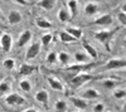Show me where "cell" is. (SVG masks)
I'll return each instance as SVG.
<instances>
[{"mask_svg": "<svg viewBox=\"0 0 126 112\" xmlns=\"http://www.w3.org/2000/svg\"><path fill=\"white\" fill-rule=\"evenodd\" d=\"M93 78H94V76H92V74H90V73H87V72H81V73H77V74H75L73 77H71L69 84H71L73 88L77 89V88L82 87L85 83L92 81Z\"/></svg>", "mask_w": 126, "mask_h": 112, "instance_id": "obj_1", "label": "cell"}, {"mask_svg": "<svg viewBox=\"0 0 126 112\" xmlns=\"http://www.w3.org/2000/svg\"><path fill=\"white\" fill-rule=\"evenodd\" d=\"M23 20V16L18 10H12L9 14H8V22L10 24H18Z\"/></svg>", "mask_w": 126, "mask_h": 112, "instance_id": "obj_13", "label": "cell"}, {"mask_svg": "<svg viewBox=\"0 0 126 112\" xmlns=\"http://www.w3.org/2000/svg\"><path fill=\"white\" fill-rule=\"evenodd\" d=\"M75 59H76L77 63H88V60L91 58L83 52H76L75 53Z\"/></svg>", "mask_w": 126, "mask_h": 112, "instance_id": "obj_25", "label": "cell"}, {"mask_svg": "<svg viewBox=\"0 0 126 112\" xmlns=\"http://www.w3.org/2000/svg\"><path fill=\"white\" fill-rule=\"evenodd\" d=\"M13 1H15V3H18V4H20V5H28V4H29L28 0H13Z\"/></svg>", "mask_w": 126, "mask_h": 112, "instance_id": "obj_36", "label": "cell"}, {"mask_svg": "<svg viewBox=\"0 0 126 112\" xmlns=\"http://www.w3.org/2000/svg\"><path fill=\"white\" fill-rule=\"evenodd\" d=\"M57 62V54L56 52H49L47 56V63L48 64H54Z\"/></svg>", "mask_w": 126, "mask_h": 112, "instance_id": "obj_33", "label": "cell"}, {"mask_svg": "<svg viewBox=\"0 0 126 112\" xmlns=\"http://www.w3.org/2000/svg\"><path fill=\"white\" fill-rule=\"evenodd\" d=\"M116 33V30H100V32L94 33V38L97 40H100L101 43H103L107 47V49L110 50V40L112 39V35Z\"/></svg>", "mask_w": 126, "mask_h": 112, "instance_id": "obj_3", "label": "cell"}, {"mask_svg": "<svg viewBox=\"0 0 126 112\" xmlns=\"http://www.w3.org/2000/svg\"><path fill=\"white\" fill-rule=\"evenodd\" d=\"M47 81H48V84L49 87H52L53 89L56 91H59V92H64V86H63V83L61 82V81L53 76H48L47 77Z\"/></svg>", "mask_w": 126, "mask_h": 112, "instance_id": "obj_9", "label": "cell"}, {"mask_svg": "<svg viewBox=\"0 0 126 112\" xmlns=\"http://www.w3.org/2000/svg\"><path fill=\"white\" fill-rule=\"evenodd\" d=\"M57 3V0H39L37 3V5L40 8V9H44V10H52L54 8Z\"/></svg>", "mask_w": 126, "mask_h": 112, "instance_id": "obj_18", "label": "cell"}, {"mask_svg": "<svg viewBox=\"0 0 126 112\" xmlns=\"http://www.w3.org/2000/svg\"><path fill=\"white\" fill-rule=\"evenodd\" d=\"M10 89H12V84L8 81L0 82V96H6L8 93H10Z\"/></svg>", "mask_w": 126, "mask_h": 112, "instance_id": "obj_21", "label": "cell"}, {"mask_svg": "<svg viewBox=\"0 0 126 112\" xmlns=\"http://www.w3.org/2000/svg\"><path fill=\"white\" fill-rule=\"evenodd\" d=\"M59 39L62 40L63 43H75L77 42L76 38H73L71 34H68L67 32H61L59 33Z\"/></svg>", "mask_w": 126, "mask_h": 112, "instance_id": "obj_26", "label": "cell"}, {"mask_svg": "<svg viewBox=\"0 0 126 112\" xmlns=\"http://www.w3.org/2000/svg\"><path fill=\"white\" fill-rule=\"evenodd\" d=\"M66 32H67L68 34H71L73 38H76L77 40H78V39L82 37V34H83L82 29H79V28H73V27H68Z\"/></svg>", "mask_w": 126, "mask_h": 112, "instance_id": "obj_23", "label": "cell"}, {"mask_svg": "<svg viewBox=\"0 0 126 112\" xmlns=\"http://www.w3.org/2000/svg\"><path fill=\"white\" fill-rule=\"evenodd\" d=\"M39 53H40V43L39 42L32 43L30 47H28V50H27V53H25V58L27 59H33Z\"/></svg>", "mask_w": 126, "mask_h": 112, "instance_id": "obj_7", "label": "cell"}, {"mask_svg": "<svg viewBox=\"0 0 126 112\" xmlns=\"http://www.w3.org/2000/svg\"><path fill=\"white\" fill-rule=\"evenodd\" d=\"M3 16V13H1V10H0V18H1Z\"/></svg>", "mask_w": 126, "mask_h": 112, "instance_id": "obj_38", "label": "cell"}, {"mask_svg": "<svg viewBox=\"0 0 126 112\" xmlns=\"http://www.w3.org/2000/svg\"><path fill=\"white\" fill-rule=\"evenodd\" d=\"M23 112H39V111H37V110H34V108H27V110H24Z\"/></svg>", "mask_w": 126, "mask_h": 112, "instance_id": "obj_37", "label": "cell"}, {"mask_svg": "<svg viewBox=\"0 0 126 112\" xmlns=\"http://www.w3.org/2000/svg\"><path fill=\"white\" fill-rule=\"evenodd\" d=\"M82 97L85 99H96L100 97V92L96 89H93V88H88L82 93Z\"/></svg>", "mask_w": 126, "mask_h": 112, "instance_id": "obj_20", "label": "cell"}, {"mask_svg": "<svg viewBox=\"0 0 126 112\" xmlns=\"http://www.w3.org/2000/svg\"><path fill=\"white\" fill-rule=\"evenodd\" d=\"M58 19H59V22H62V23H67L68 20L71 19L68 12H67L64 8H61V9L58 10Z\"/></svg>", "mask_w": 126, "mask_h": 112, "instance_id": "obj_27", "label": "cell"}, {"mask_svg": "<svg viewBox=\"0 0 126 112\" xmlns=\"http://www.w3.org/2000/svg\"><path fill=\"white\" fill-rule=\"evenodd\" d=\"M98 12V5L93 1H90L85 5V14L86 15H94Z\"/></svg>", "mask_w": 126, "mask_h": 112, "instance_id": "obj_19", "label": "cell"}, {"mask_svg": "<svg viewBox=\"0 0 126 112\" xmlns=\"http://www.w3.org/2000/svg\"><path fill=\"white\" fill-rule=\"evenodd\" d=\"M120 84H124V81H120V79H113V78H107L103 81V86L106 87L107 89H113L116 88L117 86Z\"/></svg>", "mask_w": 126, "mask_h": 112, "instance_id": "obj_17", "label": "cell"}, {"mask_svg": "<svg viewBox=\"0 0 126 112\" xmlns=\"http://www.w3.org/2000/svg\"><path fill=\"white\" fill-rule=\"evenodd\" d=\"M5 103L9 106H20L25 103V98L19 93H8L5 96Z\"/></svg>", "mask_w": 126, "mask_h": 112, "instance_id": "obj_4", "label": "cell"}, {"mask_svg": "<svg viewBox=\"0 0 126 112\" xmlns=\"http://www.w3.org/2000/svg\"><path fill=\"white\" fill-rule=\"evenodd\" d=\"M83 49L86 50V54L91 58V59H97V57H98V53H97V50H96V48L94 47H92L90 43H83Z\"/></svg>", "mask_w": 126, "mask_h": 112, "instance_id": "obj_16", "label": "cell"}, {"mask_svg": "<svg viewBox=\"0 0 126 112\" xmlns=\"http://www.w3.org/2000/svg\"><path fill=\"white\" fill-rule=\"evenodd\" d=\"M113 23V18L111 14H103L101 16H98L96 20L93 22V24L96 25H101V27H109Z\"/></svg>", "mask_w": 126, "mask_h": 112, "instance_id": "obj_8", "label": "cell"}, {"mask_svg": "<svg viewBox=\"0 0 126 112\" xmlns=\"http://www.w3.org/2000/svg\"><path fill=\"white\" fill-rule=\"evenodd\" d=\"M3 64H4V67H5L6 69L12 70V69L15 67V60L12 59V58H8V59H5L4 62H3Z\"/></svg>", "mask_w": 126, "mask_h": 112, "instance_id": "obj_32", "label": "cell"}, {"mask_svg": "<svg viewBox=\"0 0 126 112\" xmlns=\"http://www.w3.org/2000/svg\"><path fill=\"white\" fill-rule=\"evenodd\" d=\"M35 99L38 101L39 103H42V105H44V106H47L48 105V99H49V96H48V92L46 89H39L38 92L35 93Z\"/></svg>", "mask_w": 126, "mask_h": 112, "instance_id": "obj_14", "label": "cell"}, {"mask_svg": "<svg viewBox=\"0 0 126 112\" xmlns=\"http://www.w3.org/2000/svg\"><path fill=\"white\" fill-rule=\"evenodd\" d=\"M126 67V59L125 58H112L105 64L106 70H112V69H120Z\"/></svg>", "mask_w": 126, "mask_h": 112, "instance_id": "obj_5", "label": "cell"}, {"mask_svg": "<svg viewBox=\"0 0 126 112\" xmlns=\"http://www.w3.org/2000/svg\"><path fill=\"white\" fill-rule=\"evenodd\" d=\"M52 40H53V35H52L50 33H46V34L42 35V38H40V45L48 47Z\"/></svg>", "mask_w": 126, "mask_h": 112, "instance_id": "obj_28", "label": "cell"}, {"mask_svg": "<svg viewBox=\"0 0 126 112\" xmlns=\"http://www.w3.org/2000/svg\"><path fill=\"white\" fill-rule=\"evenodd\" d=\"M94 64L93 63H77V64H71V66H67L64 68L66 72L69 73L71 77H73L77 73H81V72H86L87 69H91Z\"/></svg>", "mask_w": 126, "mask_h": 112, "instance_id": "obj_2", "label": "cell"}, {"mask_svg": "<svg viewBox=\"0 0 126 112\" xmlns=\"http://www.w3.org/2000/svg\"><path fill=\"white\" fill-rule=\"evenodd\" d=\"M57 60H59V63L63 64V66H66L69 63V60H71V56L67 53V52H59L57 54Z\"/></svg>", "mask_w": 126, "mask_h": 112, "instance_id": "obj_22", "label": "cell"}, {"mask_svg": "<svg viewBox=\"0 0 126 112\" xmlns=\"http://www.w3.org/2000/svg\"><path fill=\"white\" fill-rule=\"evenodd\" d=\"M103 111H105V105L101 102L93 106V112H103Z\"/></svg>", "mask_w": 126, "mask_h": 112, "instance_id": "obj_35", "label": "cell"}, {"mask_svg": "<svg viewBox=\"0 0 126 112\" xmlns=\"http://www.w3.org/2000/svg\"><path fill=\"white\" fill-rule=\"evenodd\" d=\"M68 10H69V18L73 19L78 14V3L77 0H68Z\"/></svg>", "mask_w": 126, "mask_h": 112, "instance_id": "obj_15", "label": "cell"}, {"mask_svg": "<svg viewBox=\"0 0 126 112\" xmlns=\"http://www.w3.org/2000/svg\"><path fill=\"white\" fill-rule=\"evenodd\" d=\"M19 87L22 88L24 92H30L32 89V83L29 82V79H22L19 82Z\"/></svg>", "mask_w": 126, "mask_h": 112, "instance_id": "obj_30", "label": "cell"}, {"mask_svg": "<svg viewBox=\"0 0 126 112\" xmlns=\"http://www.w3.org/2000/svg\"><path fill=\"white\" fill-rule=\"evenodd\" d=\"M117 19H119V22L122 27L126 25V13L124 12V10H120V12L117 13Z\"/></svg>", "mask_w": 126, "mask_h": 112, "instance_id": "obj_34", "label": "cell"}, {"mask_svg": "<svg viewBox=\"0 0 126 112\" xmlns=\"http://www.w3.org/2000/svg\"><path fill=\"white\" fill-rule=\"evenodd\" d=\"M76 112H82V111H76Z\"/></svg>", "mask_w": 126, "mask_h": 112, "instance_id": "obj_39", "label": "cell"}, {"mask_svg": "<svg viewBox=\"0 0 126 112\" xmlns=\"http://www.w3.org/2000/svg\"><path fill=\"white\" fill-rule=\"evenodd\" d=\"M66 110H67L66 101L59 99V101H57V102L54 103V111L56 112H66Z\"/></svg>", "mask_w": 126, "mask_h": 112, "instance_id": "obj_29", "label": "cell"}, {"mask_svg": "<svg viewBox=\"0 0 126 112\" xmlns=\"http://www.w3.org/2000/svg\"><path fill=\"white\" fill-rule=\"evenodd\" d=\"M0 47H1V50L4 53H9L12 50V47H13L12 35L8 33H3L1 37H0Z\"/></svg>", "mask_w": 126, "mask_h": 112, "instance_id": "obj_6", "label": "cell"}, {"mask_svg": "<svg viewBox=\"0 0 126 112\" xmlns=\"http://www.w3.org/2000/svg\"><path fill=\"white\" fill-rule=\"evenodd\" d=\"M30 39H32V32L30 30H24V32H22L19 38H18V47H24Z\"/></svg>", "mask_w": 126, "mask_h": 112, "instance_id": "obj_12", "label": "cell"}, {"mask_svg": "<svg viewBox=\"0 0 126 112\" xmlns=\"http://www.w3.org/2000/svg\"><path fill=\"white\" fill-rule=\"evenodd\" d=\"M113 97L115 98H119V99H122L126 97V91L124 88H116L113 91Z\"/></svg>", "mask_w": 126, "mask_h": 112, "instance_id": "obj_31", "label": "cell"}, {"mask_svg": "<svg viewBox=\"0 0 126 112\" xmlns=\"http://www.w3.org/2000/svg\"><path fill=\"white\" fill-rule=\"evenodd\" d=\"M35 25L38 28H40V29H49L52 27L50 22H48V20L44 19V18H37L35 19Z\"/></svg>", "mask_w": 126, "mask_h": 112, "instance_id": "obj_24", "label": "cell"}, {"mask_svg": "<svg viewBox=\"0 0 126 112\" xmlns=\"http://www.w3.org/2000/svg\"><path fill=\"white\" fill-rule=\"evenodd\" d=\"M71 102L73 103V106H75L78 111H85L87 107H88V103L87 101L85 98H81V97H69Z\"/></svg>", "mask_w": 126, "mask_h": 112, "instance_id": "obj_10", "label": "cell"}, {"mask_svg": "<svg viewBox=\"0 0 126 112\" xmlns=\"http://www.w3.org/2000/svg\"><path fill=\"white\" fill-rule=\"evenodd\" d=\"M35 70H37V66L23 63L22 66L19 67V74L20 76H30L32 73H34Z\"/></svg>", "mask_w": 126, "mask_h": 112, "instance_id": "obj_11", "label": "cell"}]
</instances>
